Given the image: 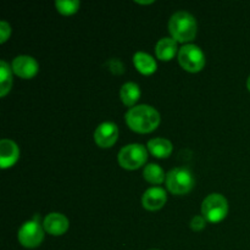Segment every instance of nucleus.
Listing matches in <instances>:
<instances>
[{"label":"nucleus","instance_id":"f257e3e1","mask_svg":"<svg viewBox=\"0 0 250 250\" xmlns=\"http://www.w3.org/2000/svg\"><path fill=\"white\" fill-rule=\"evenodd\" d=\"M126 122L138 133H149L159 126L160 115L150 105H137L127 111Z\"/></svg>","mask_w":250,"mask_h":250},{"label":"nucleus","instance_id":"f03ea898","mask_svg":"<svg viewBox=\"0 0 250 250\" xmlns=\"http://www.w3.org/2000/svg\"><path fill=\"white\" fill-rule=\"evenodd\" d=\"M168 29L176 42L186 43L194 39L197 34V21L189 12L178 11L170 19Z\"/></svg>","mask_w":250,"mask_h":250},{"label":"nucleus","instance_id":"7ed1b4c3","mask_svg":"<svg viewBox=\"0 0 250 250\" xmlns=\"http://www.w3.org/2000/svg\"><path fill=\"white\" fill-rule=\"evenodd\" d=\"M229 203L224 195L219 193L208 195L202 204V214L209 222H220L227 216Z\"/></svg>","mask_w":250,"mask_h":250},{"label":"nucleus","instance_id":"20e7f679","mask_svg":"<svg viewBox=\"0 0 250 250\" xmlns=\"http://www.w3.org/2000/svg\"><path fill=\"white\" fill-rule=\"evenodd\" d=\"M166 186L172 194H186L192 190L194 186V177L188 168H173L166 175Z\"/></svg>","mask_w":250,"mask_h":250},{"label":"nucleus","instance_id":"39448f33","mask_svg":"<svg viewBox=\"0 0 250 250\" xmlns=\"http://www.w3.org/2000/svg\"><path fill=\"white\" fill-rule=\"evenodd\" d=\"M44 239V231L41 225V216L36 215L33 220L27 221L19 229V241L26 248H37Z\"/></svg>","mask_w":250,"mask_h":250},{"label":"nucleus","instance_id":"423d86ee","mask_svg":"<svg viewBox=\"0 0 250 250\" xmlns=\"http://www.w3.org/2000/svg\"><path fill=\"white\" fill-rule=\"evenodd\" d=\"M148 153L146 146L142 144H129L120 150L119 163L127 170H136L146 164Z\"/></svg>","mask_w":250,"mask_h":250},{"label":"nucleus","instance_id":"0eeeda50","mask_svg":"<svg viewBox=\"0 0 250 250\" xmlns=\"http://www.w3.org/2000/svg\"><path fill=\"white\" fill-rule=\"evenodd\" d=\"M178 61L186 71L199 72L205 65V56L199 46L194 44H186L180 49Z\"/></svg>","mask_w":250,"mask_h":250},{"label":"nucleus","instance_id":"6e6552de","mask_svg":"<svg viewBox=\"0 0 250 250\" xmlns=\"http://www.w3.org/2000/svg\"><path fill=\"white\" fill-rule=\"evenodd\" d=\"M119 138V128L112 122H103L94 132V141L100 148H110Z\"/></svg>","mask_w":250,"mask_h":250},{"label":"nucleus","instance_id":"1a4fd4ad","mask_svg":"<svg viewBox=\"0 0 250 250\" xmlns=\"http://www.w3.org/2000/svg\"><path fill=\"white\" fill-rule=\"evenodd\" d=\"M12 70L21 78L28 80L34 77L38 72V62L32 56L20 55L12 61Z\"/></svg>","mask_w":250,"mask_h":250},{"label":"nucleus","instance_id":"9d476101","mask_svg":"<svg viewBox=\"0 0 250 250\" xmlns=\"http://www.w3.org/2000/svg\"><path fill=\"white\" fill-rule=\"evenodd\" d=\"M167 197H166V192L163 188L154 187L149 188L148 190H146L142 198V204L146 208V210H150V211H155V210L161 209V208L165 205Z\"/></svg>","mask_w":250,"mask_h":250},{"label":"nucleus","instance_id":"9b49d317","mask_svg":"<svg viewBox=\"0 0 250 250\" xmlns=\"http://www.w3.org/2000/svg\"><path fill=\"white\" fill-rule=\"evenodd\" d=\"M68 220L62 214H58V212H51L48 216L44 219L43 227L48 233L53 234V236H61L65 233L68 229Z\"/></svg>","mask_w":250,"mask_h":250},{"label":"nucleus","instance_id":"f8f14e48","mask_svg":"<svg viewBox=\"0 0 250 250\" xmlns=\"http://www.w3.org/2000/svg\"><path fill=\"white\" fill-rule=\"evenodd\" d=\"M20 150L15 142L10 139H2L0 142V165L1 168L11 167L19 160Z\"/></svg>","mask_w":250,"mask_h":250},{"label":"nucleus","instance_id":"ddd939ff","mask_svg":"<svg viewBox=\"0 0 250 250\" xmlns=\"http://www.w3.org/2000/svg\"><path fill=\"white\" fill-rule=\"evenodd\" d=\"M177 51V42L173 38H161L155 46V54L158 59L163 61H170Z\"/></svg>","mask_w":250,"mask_h":250},{"label":"nucleus","instance_id":"4468645a","mask_svg":"<svg viewBox=\"0 0 250 250\" xmlns=\"http://www.w3.org/2000/svg\"><path fill=\"white\" fill-rule=\"evenodd\" d=\"M133 62L134 66L137 67V70L139 71L143 75H151L156 71L158 65H156V61L154 60L153 56H150L149 54L146 53H136L133 56Z\"/></svg>","mask_w":250,"mask_h":250},{"label":"nucleus","instance_id":"2eb2a0df","mask_svg":"<svg viewBox=\"0 0 250 250\" xmlns=\"http://www.w3.org/2000/svg\"><path fill=\"white\" fill-rule=\"evenodd\" d=\"M148 149L156 158L165 159L172 153V144L165 138H154L148 142Z\"/></svg>","mask_w":250,"mask_h":250},{"label":"nucleus","instance_id":"dca6fc26","mask_svg":"<svg viewBox=\"0 0 250 250\" xmlns=\"http://www.w3.org/2000/svg\"><path fill=\"white\" fill-rule=\"evenodd\" d=\"M120 95H121V99L125 105H127V106H133V105L138 102L139 97H141L139 85L133 82L125 83V84L122 85Z\"/></svg>","mask_w":250,"mask_h":250},{"label":"nucleus","instance_id":"f3484780","mask_svg":"<svg viewBox=\"0 0 250 250\" xmlns=\"http://www.w3.org/2000/svg\"><path fill=\"white\" fill-rule=\"evenodd\" d=\"M144 178L153 185H161L166 180V175L163 168L156 164H149L143 171Z\"/></svg>","mask_w":250,"mask_h":250},{"label":"nucleus","instance_id":"a211bd4d","mask_svg":"<svg viewBox=\"0 0 250 250\" xmlns=\"http://www.w3.org/2000/svg\"><path fill=\"white\" fill-rule=\"evenodd\" d=\"M12 84V76L10 66L5 61H0V95L5 97Z\"/></svg>","mask_w":250,"mask_h":250},{"label":"nucleus","instance_id":"6ab92c4d","mask_svg":"<svg viewBox=\"0 0 250 250\" xmlns=\"http://www.w3.org/2000/svg\"><path fill=\"white\" fill-rule=\"evenodd\" d=\"M55 6L59 12L62 15H72L80 9V1L78 0H58Z\"/></svg>","mask_w":250,"mask_h":250},{"label":"nucleus","instance_id":"aec40b11","mask_svg":"<svg viewBox=\"0 0 250 250\" xmlns=\"http://www.w3.org/2000/svg\"><path fill=\"white\" fill-rule=\"evenodd\" d=\"M205 226H207V220L204 219V216H195L190 221V227L193 231H202Z\"/></svg>","mask_w":250,"mask_h":250},{"label":"nucleus","instance_id":"412c9836","mask_svg":"<svg viewBox=\"0 0 250 250\" xmlns=\"http://www.w3.org/2000/svg\"><path fill=\"white\" fill-rule=\"evenodd\" d=\"M11 33V27L6 23L5 21L0 22V34H1V39H0V43H4L7 39V37Z\"/></svg>","mask_w":250,"mask_h":250},{"label":"nucleus","instance_id":"4be33fe9","mask_svg":"<svg viewBox=\"0 0 250 250\" xmlns=\"http://www.w3.org/2000/svg\"><path fill=\"white\" fill-rule=\"evenodd\" d=\"M136 2H138V4H150V2L153 1H136Z\"/></svg>","mask_w":250,"mask_h":250},{"label":"nucleus","instance_id":"5701e85b","mask_svg":"<svg viewBox=\"0 0 250 250\" xmlns=\"http://www.w3.org/2000/svg\"><path fill=\"white\" fill-rule=\"evenodd\" d=\"M247 87H248V89L250 90V76H249V78H248V82H247Z\"/></svg>","mask_w":250,"mask_h":250}]
</instances>
